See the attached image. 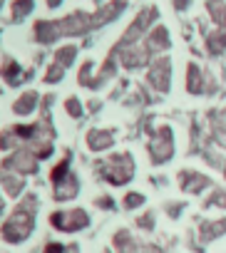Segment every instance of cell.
<instances>
[{
	"instance_id": "obj_23",
	"label": "cell",
	"mask_w": 226,
	"mask_h": 253,
	"mask_svg": "<svg viewBox=\"0 0 226 253\" xmlns=\"http://www.w3.org/2000/svg\"><path fill=\"white\" fill-rule=\"evenodd\" d=\"M5 80H8L10 84H20V65H18V62H10V65L5 67Z\"/></svg>"
},
{
	"instance_id": "obj_29",
	"label": "cell",
	"mask_w": 226,
	"mask_h": 253,
	"mask_svg": "<svg viewBox=\"0 0 226 253\" xmlns=\"http://www.w3.org/2000/svg\"><path fill=\"white\" fill-rule=\"evenodd\" d=\"M137 226L144 228V231H152V228H154V216H152V213H144L142 218H137Z\"/></svg>"
},
{
	"instance_id": "obj_11",
	"label": "cell",
	"mask_w": 226,
	"mask_h": 253,
	"mask_svg": "<svg viewBox=\"0 0 226 253\" xmlns=\"http://www.w3.org/2000/svg\"><path fill=\"white\" fill-rule=\"evenodd\" d=\"M206 82H209V80L201 75L199 65L191 62V65L186 67V89H189L191 94H204V92H209V84H206Z\"/></svg>"
},
{
	"instance_id": "obj_12",
	"label": "cell",
	"mask_w": 226,
	"mask_h": 253,
	"mask_svg": "<svg viewBox=\"0 0 226 253\" xmlns=\"http://www.w3.org/2000/svg\"><path fill=\"white\" fill-rule=\"evenodd\" d=\"M144 45L149 47V52L152 55H157V52H162V50H167L172 42H169V33H167V28L164 25H157L147 38H144Z\"/></svg>"
},
{
	"instance_id": "obj_32",
	"label": "cell",
	"mask_w": 226,
	"mask_h": 253,
	"mask_svg": "<svg viewBox=\"0 0 226 253\" xmlns=\"http://www.w3.org/2000/svg\"><path fill=\"white\" fill-rule=\"evenodd\" d=\"M179 211H181V204L179 206H169V216H179Z\"/></svg>"
},
{
	"instance_id": "obj_1",
	"label": "cell",
	"mask_w": 226,
	"mask_h": 253,
	"mask_svg": "<svg viewBox=\"0 0 226 253\" xmlns=\"http://www.w3.org/2000/svg\"><path fill=\"white\" fill-rule=\"evenodd\" d=\"M125 5H127L125 0H115V3H109L102 10H97L94 15L75 13V15H67L65 20H57V23L40 20L35 25V38H38V42H52L57 38H65V35H85L87 30H92L97 25H104L109 20H115L125 10Z\"/></svg>"
},
{
	"instance_id": "obj_13",
	"label": "cell",
	"mask_w": 226,
	"mask_h": 253,
	"mask_svg": "<svg viewBox=\"0 0 226 253\" xmlns=\"http://www.w3.org/2000/svg\"><path fill=\"white\" fill-rule=\"evenodd\" d=\"M224 233H226V218L204 221V223L199 226V241H201V243H209V241H214V238H219V236H224Z\"/></svg>"
},
{
	"instance_id": "obj_22",
	"label": "cell",
	"mask_w": 226,
	"mask_h": 253,
	"mask_svg": "<svg viewBox=\"0 0 226 253\" xmlns=\"http://www.w3.org/2000/svg\"><path fill=\"white\" fill-rule=\"evenodd\" d=\"M75 52H77V50H75L72 45H67V47H62V50L55 52V62H57L60 67H67V65L75 60Z\"/></svg>"
},
{
	"instance_id": "obj_20",
	"label": "cell",
	"mask_w": 226,
	"mask_h": 253,
	"mask_svg": "<svg viewBox=\"0 0 226 253\" xmlns=\"http://www.w3.org/2000/svg\"><path fill=\"white\" fill-rule=\"evenodd\" d=\"M23 186H25V181H23L20 176H13V174H5V176H3V189H5L10 196H18V194L23 191Z\"/></svg>"
},
{
	"instance_id": "obj_16",
	"label": "cell",
	"mask_w": 226,
	"mask_h": 253,
	"mask_svg": "<svg viewBox=\"0 0 226 253\" xmlns=\"http://www.w3.org/2000/svg\"><path fill=\"white\" fill-rule=\"evenodd\" d=\"M75 194H77V179H75L72 174H70L62 184L55 186V199H57V201H67V199H72Z\"/></svg>"
},
{
	"instance_id": "obj_28",
	"label": "cell",
	"mask_w": 226,
	"mask_h": 253,
	"mask_svg": "<svg viewBox=\"0 0 226 253\" xmlns=\"http://www.w3.org/2000/svg\"><path fill=\"white\" fill-rule=\"evenodd\" d=\"M144 204V196L142 194H127L125 196V206L127 209H137V206H142Z\"/></svg>"
},
{
	"instance_id": "obj_21",
	"label": "cell",
	"mask_w": 226,
	"mask_h": 253,
	"mask_svg": "<svg viewBox=\"0 0 226 253\" xmlns=\"http://www.w3.org/2000/svg\"><path fill=\"white\" fill-rule=\"evenodd\" d=\"M33 8H35L33 0H15V3H13V20H15V23H18V20H23Z\"/></svg>"
},
{
	"instance_id": "obj_8",
	"label": "cell",
	"mask_w": 226,
	"mask_h": 253,
	"mask_svg": "<svg viewBox=\"0 0 226 253\" xmlns=\"http://www.w3.org/2000/svg\"><path fill=\"white\" fill-rule=\"evenodd\" d=\"M115 248H117V253H162V248H157V246L135 241L130 231H117L115 233Z\"/></svg>"
},
{
	"instance_id": "obj_30",
	"label": "cell",
	"mask_w": 226,
	"mask_h": 253,
	"mask_svg": "<svg viewBox=\"0 0 226 253\" xmlns=\"http://www.w3.org/2000/svg\"><path fill=\"white\" fill-rule=\"evenodd\" d=\"M189 3H191V0H174V8H177V10H186Z\"/></svg>"
},
{
	"instance_id": "obj_26",
	"label": "cell",
	"mask_w": 226,
	"mask_h": 253,
	"mask_svg": "<svg viewBox=\"0 0 226 253\" xmlns=\"http://www.w3.org/2000/svg\"><path fill=\"white\" fill-rule=\"evenodd\" d=\"M62 72H65V67H60L57 62H52V67H50V70H47V75H45V82H50V84H52V82H57V80L62 77Z\"/></svg>"
},
{
	"instance_id": "obj_6",
	"label": "cell",
	"mask_w": 226,
	"mask_h": 253,
	"mask_svg": "<svg viewBox=\"0 0 226 253\" xmlns=\"http://www.w3.org/2000/svg\"><path fill=\"white\" fill-rule=\"evenodd\" d=\"M50 223L57 228V231H65V233H72V231H80L90 223V216L82 211V209H75V211H57L50 216Z\"/></svg>"
},
{
	"instance_id": "obj_31",
	"label": "cell",
	"mask_w": 226,
	"mask_h": 253,
	"mask_svg": "<svg viewBox=\"0 0 226 253\" xmlns=\"http://www.w3.org/2000/svg\"><path fill=\"white\" fill-rule=\"evenodd\" d=\"M99 206H102V209H112V199L102 196V199H99Z\"/></svg>"
},
{
	"instance_id": "obj_27",
	"label": "cell",
	"mask_w": 226,
	"mask_h": 253,
	"mask_svg": "<svg viewBox=\"0 0 226 253\" xmlns=\"http://www.w3.org/2000/svg\"><path fill=\"white\" fill-rule=\"evenodd\" d=\"M65 109H67V114H72V117H82V107H80V99H75V97H70V99H67Z\"/></svg>"
},
{
	"instance_id": "obj_17",
	"label": "cell",
	"mask_w": 226,
	"mask_h": 253,
	"mask_svg": "<svg viewBox=\"0 0 226 253\" xmlns=\"http://www.w3.org/2000/svg\"><path fill=\"white\" fill-rule=\"evenodd\" d=\"M206 50H209L211 55H221V52L226 50V30H219V28H216V33H211V35L206 38Z\"/></svg>"
},
{
	"instance_id": "obj_3",
	"label": "cell",
	"mask_w": 226,
	"mask_h": 253,
	"mask_svg": "<svg viewBox=\"0 0 226 253\" xmlns=\"http://www.w3.org/2000/svg\"><path fill=\"white\" fill-rule=\"evenodd\" d=\"M99 176L115 186H125L135 176V159L132 154H117L99 162Z\"/></svg>"
},
{
	"instance_id": "obj_2",
	"label": "cell",
	"mask_w": 226,
	"mask_h": 253,
	"mask_svg": "<svg viewBox=\"0 0 226 253\" xmlns=\"http://www.w3.org/2000/svg\"><path fill=\"white\" fill-rule=\"evenodd\" d=\"M35 209H38V199L28 196L13 211V216L3 223V238L8 243H20V241H25L33 233V228H35Z\"/></svg>"
},
{
	"instance_id": "obj_7",
	"label": "cell",
	"mask_w": 226,
	"mask_h": 253,
	"mask_svg": "<svg viewBox=\"0 0 226 253\" xmlns=\"http://www.w3.org/2000/svg\"><path fill=\"white\" fill-rule=\"evenodd\" d=\"M147 82L157 89V92H169V84H172V60L169 57H159L152 62L149 72H147Z\"/></svg>"
},
{
	"instance_id": "obj_19",
	"label": "cell",
	"mask_w": 226,
	"mask_h": 253,
	"mask_svg": "<svg viewBox=\"0 0 226 253\" xmlns=\"http://www.w3.org/2000/svg\"><path fill=\"white\" fill-rule=\"evenodd\" d=\"M67 176H70V154H67V157H65V159H62V162H60L55 169H52L50 179H52V184L57 186V184H62Z\"/></svg>"
},
{
	"instance_id": "obj_34",
	"label": "cell",
	"mask_w": 226,
	"mask_h": 253,
	"mask_svg": "<svg viewBox=\"0 0 226 253\" xmlns=\"http://www.w3.org/2000/svg\"><path fill=\"white\" fill-rule=\"evenodd\" d=\"M0 213H3V199H0Z\"/></svg>"
},
{
	"instance_id": "obj_10",
	"label": "cell",
	"mask_w": 226,
	"mask_h": 253,
	"mask_svg": "<svg viewBox=\"0 0 226 253\" xmlns=\"http://www.w3.org/2000/svg\"><path fill=\"white\" fill-rule=\"evenodd\" d=\"M179 186L186 194H201L204 189L211 186V179L206 174H199V171H181L179 174Z\"/></svg>"
},
{
	"instance_id": "obj_15",
	"label": "cell",
	"mask_w": 226,
	"mask_h": 253,
	"mask_svg": "<svg viewBox=\"0 0 226 253\" xmlns=\"http://www.w3.org/2000/svg\"><path fill=\"white\" fill-rule=\"evenodd\" d=\"M35 104H38V92H25V94L13 104V112L20 114V117H25V114H30V112L35 109Z\"/></svg>"
},
{
	"instance_id": "obj_5",
	"label": "cell",
	"mask_w": 226,
	"mask_h": 253,
	"mask_svg": "<svg viewBox=\"0 0 226 253\" xmlns=\"http://www.w3.org/2000/svg\"><path fill=\"white\" fill-rule=\"evenodd\" d=\"M174 154V134L169 126H159L149 142V157L154 164H167Z\"/></svg>"
},
{
	"instance_id": "obj_4",
	"label": "cell",
	"mask_w": 226,
	"mask_h": 253,
	"mask_svg": "<svg viewBox=\"0 0 226 253\" xmlns=\"http://www.w3.org/2000/svg\"><path fill=\"white\" fill-rule=\"evenodd\" d=\"M159 18V10L157 8H144L137 18H135V23L130 25V30L122 35V40L117 42V47L115 50H122V47H130V45H135V42H139V38L152 28V23Z\"/></svg>"
},
{
	"instance_id": "obj_14",
	"label": "cell",
	"mask_w": 226,
	"mask_h": 253,
	"mask_svg": "<svg viewBox=\"0 0 226 253\" xmlns=\"http://www.w3.org/2000/svg\"><path fill=\"white\" fill-rule=\"evenodd\" d=\"M112 142H115V134L107 132V129H92V132L87 134V144H90V149H94V152H102V149L112 147Z\"/></svg>"
},
{
	"instance_id": "obj_18",
	"label": "cell",
	"mask_w": 226,
	"mask_h": 253,
	"mask_svg": "<svg viewBox=\"0 0 226 253\" xmlns=\"http://www.w3.org/2000/svg\"><path fill=\"white\" fill-rule=\"evenodd\" d=\"M209 13H211L216 28L226 30V3H221V0H209Z\"/></svg>"
},
{
	"instance_id": "obj_9",
	"label": "cell",
	"mask_w": 226,
	"mask_h": 253,
	"mask_svg": "<svg viewBox=\"0 0 226 253\" xmlns=\"http://www.w3.org/2000/svg\"><path fill=\"white\" fill-rule=\"evenodd\" d=\"M38 157L30 152V149H20V152H15L13 157H8L5 159V169H13V171H20V174H33L35 169H38V162H35Z\"/></svg>"
},
{
	"instance_id": "obj_25",
	"label": "cell",
	"mask_w": 226,
	"mask_h": 253,
	"mask_svg": "<svg viewBox=\"0 0 226 253\" xmlns=\"http://www.w3.org/2000/svg\"><path fill=\"white\" fill-rule=\"evenodd\" d=\"M206 206H226V191H224V189L214 191V194L206 199Z\"/></svg>"
},
{
	"instance_id": "obj_33",
	"label": "cell",
	"mask_w": 226,
	"mask_h": 253,
	"mask_svg": "<svg viewBox=\"0 0 226 253\" xmlns=\"http://www.w3.org/2000/svg\"><path fill=\"white\" fill-rule=\"evenodd\" d=\"M60 3H62V0H47V5H50V8H55V5H60Z\"/></svg>"
},
{
	"instance_id": "obj_24",
	"label": "cell",
	"mask_w": 226,
	"mask_h": 253,
	"mask_svg": "<svg viewBox=\"0 0 226 253\" xmlns=\"http://www.w3.org/2000/svg\"><path fill=\"white\" fill-rule=\"evenodd\" d=\"M45 253H80L77 246H60V243H47Z\"/></svg>"
}]
</instances>
